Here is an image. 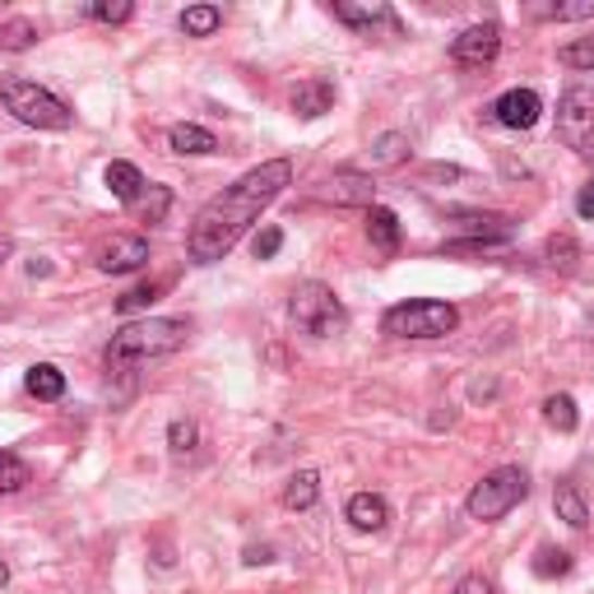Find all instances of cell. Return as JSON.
Masks as SVG:
<instances>
[{
	"mask_svg": "<svg viewBox=\"0 0 594 594\" xmlns=\"http://www.w3.org/2000/svg\"><path fill=\"white\" fill-rule=\"evenodd\" d=\"M288 182H293V163L270 159V163L251 168L247 177H237L233 186H223L214 200H205V209L196 214L190 237H186L190 260H196V265H214V260H223L242 242V233L284 196Z\"/></svg>",
	"mask_w": 594,
	"mask_h": 594,
	"instance_id": "cell-1",
	"label": "cell"
},
{
	"mask_svg": "<svg viewBox=\"0 0 594 594\" xmlns=\"http://www.w3.org/2000/svg\"><path fill=\"white\" fill-rule=\"evenodd\" d=\"M186 335H190V325L177 321V317H145L135 325H121L112 335V344H108V372L131 376L135 367L177 354V348L186 344Z\"/></svg>",
	"mask_w": 594,
	"mask_h": 594,
	"instance_id": "cell-2",
	"label": "cell"
},
{
	"mask_svg": "<svg viewBox=\"0 0 594 594\" xmlns=\"http://www.w3.org/2000/svg\"><path fill=\"white\" fill-rule=\"evenodd\" d=\"M456 325H460V311L450 302H436V297H409V302H395L381 317V330L391 339H442Z\"/></svg>",
	"mask_w": 594,
	"mask_h": 594,
	"instance_id": "cell-3",
	"label": "cell"
},
{
	"mask_svg": "<svg viewBox=\"0 0 594 594\" xmlns=\"http://www.w3.org/2000/svg\"><path fill=\"white\" fill-rule=\"evenodd\" d=\"M0 102H5L24 126H38V131H65L70 121H75V112L51 89H42L38 79H20V75L0 79Z\"/></svg>",
	"mask_w": 594,
	"mask_h": 594,
	"instance_id": "cell-4",
	"label": "cell"
},
{
	"mask_svg": "<svg viewBox=\"0 0 594 594\" xmlns=\"http://www.w3.org/2000/svg\"><path fill=\"white\" fill-rule=\"evenodd\" d=\"M557 139L594 159V75H576L557 98Z\"/></svg>",
	"mask_w": 594,
	"mask_h": 594,
	"instance_id": "cell-5",
	"label": "cell"
},
{
	"mask_svg": "<svg viewBox=\"0 0 594 594\" xmlns=\"http://www.w3.org/2000/svg\"><path fill=\"white\" fill-rule=\"evenodd\" d=\"M530 497V474L525 469H516V465H502V469H493L483 483H474L469 487V497H465V511H469V520H502L511 506H520Z\"/></svg>",
	"mask_w": 594,
	"mask_h": 594,
	"instance_id": "cell-6",
	"label": "cell"
},
{
	"mask_svg": "<svg viewBox=\"0 0 594 594\" xmlns=\"http://www.w3.org/2000/svg\"><path fill=\"white\" fill-rule=\"evenodd\" d=\"M288 311H293L297 330L311 335V339H330V335H339V330L348 325V311H344V302L335 297V288L317 284V279H307V284L293 288Z\"/></svg>",
	"mask_w": 594,
	"mask_h": 594,
	"instance_id": "cell-7",
	"label": "cell"
},
{
	"mask_svg": "<svg viewBox=\"0 0 594 594\" xmlns=\"http://www.w3.org/2000/svg\"><path fill=\"white\" fill-rule=\"evenodd\" d=\"M139 265H149V242L135 233H116L112 242L98 247V270L102 274H131Z\"/></svg>",
	"mask_w": 594,
	"mask_h": 594,
	"instance_id": "cell-8",
	"label": "cell"
},
{
	"mask_svg": "<svg viewBox=\"0 0 594 594\" xmlns=\"http://www.w3.org/2000/svg\"><path fill=\"white\" fill-rule=\"evenodd\" d=\"M502 51V28L497 24H469L456 42H450V57H456L460 65H487L497 61Z\"/></svg>",
	"mask_w": 594,
	"mask_h": 594,
	"instance_id": "cell-9",
	"label": "cell"
},
{
	"mask_svg": "<svg viewBox=\"0 0 594 594\" xmlns=\"http://www.w3.org/2000/svg\"><path fill=\"white\" fill-rule=\"evenodd\" d=\"M539 112H544V98H539L534 89H506L497 102H493V116L502 121L506 131H530Z\"/></svg>",
	"mask_w": 594,
	"mask_h": 594,
	"instance_id": "cell-10",
	"label": "cell"
},
{
	"mask_svg": "<svg viewBox=\"0 0 594 594\" xmlns=\"http://www.w3.org/2000/svg\"><path fill=\"white\" fill-rule=\"evenodd\" d=\"M325 200H335V205H362V209H372L376 205V182L367 177V172H335V177L325 182V190H321Z\"/></svg>",
	"mask_w": 594,
	"mask_h": 594,
	"instance_id": "cell-11",
	"label": "cell"
},
{
	"mask_svg": "<svg viewBox=\"0 0 594 594\" xmlns=\"http://www.w3.org/2000/svg\"><path fill=\"white\" fill-rule=\"evenodd\" d=\"M330 108H335V84H330V79L311 75V79H302V84L293 89V112L302 116V121H317V116H325Z\"/></svg>",
	"mask_w": 594,
	"mask_h": 594,
	"instance_id": "cell-12",
	"label": "cell"
},
{
	"mask_svg": "<svg viewBox=\"0 0 594 594\" xmlns=\"http://www.w3.org/2000/svg\"><path fill=\"white\" fill-rule=\"evenodd\" d=\"M348 520H354V530L376 534V530H386L391 506H386V497H381V493H354V497H348Z\"/></svg>",
	"mask_w": 594,
	"mask_h": 594,
	"instance_id": "cell-13",
	"label": "cell"
},
{
	"mask_svg": "<svg viewBox=\"0 0 594 594\" xmlns=\"http://www.w3.org/2000/svg\"><path fill=\"white\" fill-rule=\"evenodd\" d=\"M367 237H372V247L381 256H395L399 251V219H395V209H386V205L367 209Z\"/></svg>",
	"mask_w": 594,
	"mask_h": 594,
	"instance_id": "cell-14",
	"label": "cell"
},
{
	"mask_svg": "<svg viewBox=\"0 0 594 594\" xmlns=\"http://www.w3.org/2000/svg\"><path fill=\"white\" fill-rule=\"evenodd\" d=\"M456 228L469 233V237H479V242H511L516 223L506 219V214H460Z\"/></svg>",
	"mask_w": 594,
	"mask_h": 594,
	"instance_id": "cell-15",
	"label": "cell"
},
{
	"mask_svg": "<svg viewBox=\"0 0 594 594\" xmlns=\"http://www.w3.org/2000/svg\"><path fill=\"white\" fill-rule=\"evenodd\" d=\"M168 145H172V153H196V159H205V153H219L214 131L190 126V121H182V126L168 131Z\"/></svg>",
	"mask_w": 594,
	"mask_h": 594,
	"instance_id": "cell-16",
	"label": "cell"
},
{
	"mask_svg": "<svg viewBox=\"0 0 594 594\" xmlns=\"http://www.w3.org/2000/svg\"><path fill=\"white\" fill-rule=\"evenodd\" d=\"M553 506H557V520H567L571 530L590 525V506H585V493L576 483H557L553 487Z\"/></svg>",
	"mask_w": 594,
	"mask_h": 594,
	"instance_id": "cell-17",
	"label": "cell"
},
{
	"mask_svg": "<svg viewBox=\"0 0 594 594\" xmlns=\"http://www.w3.org/2000/svg\"><path fill=\"white\" fill-rule=\"evenodd\" d=\"M102 182H108V190L116 200H139V190H145V177H139V168L135 163H126V159H116V163H108V172H102Z\"/></svg>",
	"mask_w": 594,
	"mask_h": 594,
	"instance_id": "cell-18",
	"label": "cell"
},
{
	"mask_svg": "<svg viewBox=\"0 0 594 594\" xmlns=\"http://www.w3.org/2000/svg\"><path fill=\"white\" fill-rule=\"evenodd\" d=\"M367 163H372V168H399V163H409V135L386 131L372 149H367Z\"/></svg>",
	"mask_w": 594,
	"mask_h": 594,
	"instance_id": "cell-19",
	"label": "cell"
},
{
	"mask_svg": "<svg viewBox=\"0 0 594 594\" xmlns=\"http://www.w3.org/2000/svg\"><path fill=\"white\" fill-rule=\"evenodd\" d=\"M24 386H28L33 399H61V395H65V376H61V367L38 362V367H28Z\"/></svg>",
	"mask_w": 594,
	"mask_h": 594,
	"instance_id": "cell-20",
	"label": "cell"
},
{
	"mask_svg": "<svg viewBox=\"0 0 594 594\" xmlns=\"http://www.w3.org/2000/svg\"><path fill=\"white\" fill-rule=\"evenodd\" d=\"M317 497H321V479L311 474V469L293 474L288 487H284V506H288V511H307V506H317Z\"/></svg>",
	"mask_w": 594,
	"mask_h": 594,
	"instance_id": "cell-21",
	"label": "cell"
},
{
	"mask_svg": "<svg viewBox=\"0 0 594 594\" xmlns=\"http://www.w3.org/2000/svg\"><path fill=\"white\" fill-rule=\"evenodd\" d=\"M223 24V10L219 5H190L182 10V33L186 38H209V33H219Z\"/></svg>",
	"mask_w": 594,
	"mask_h": 594,
	"instance_id": "cell-22",
	"label": "cell"
},
{
	"mask_svg": "<svg viewBox=\"0 0 594 594\" xmlns=\"http://www.w3.org/2000/svg\"><path fill=\"white\" fill-rule=\"evenodd\" d=\"M335 20L348 24V28H367V33H372V24H386L391 20V10L386 5H348V0H339Z\"/></svg>",
	"mask_w": 594,
	"mask_h": 594,
	"instance_id": "cell-23",
	"label": "cell"
},
{
	"mask_svg": "<svg viewBox=\"0 0 594 594\" xmlns=\"http://www.w3.org/2000/svg\"><path fill=\"white\" fill-rule=\"evenodd\" d=\"M544 423L553 432H576V423H581V413H576V399L571 395H548L544 399Z\"/></svg>",
	"mask_w": 594,
	"mask_h": 594,
	"instance_id": "cell-24",
	"label": "cell"
},
{
	"mask_svg": "<svg viewBox=\"0 0 594 594\" xmlns=\"http://www.w3.org/2000/svg\"><path fill=\"white\" fill-rule=\"evenodd\" d=\"M168 446H172V456H177V460L196 456V446H200V428L190 423V418H177V423L168 428Z\"/></svg>",
	"mask_w": 594,
	"mask_h": 594,
	"instance_id": "cell-25",
	"label": "cell"
},
{
	"mask_svg": "<svg viewBox=\"0 0 594 594\" xmlns=\"http://www.w3.org/2000/svg\"><path fill=\"white\" fill-rule=\"evenodd\" d=\"M534 14H539V20H562V24L590 20V14H594V0H557V5H539Z\"/></svg>",
	"mask_w": 594,
	"mask_h": 594,
	"instance_id": "cell-26",
	"label": "cell"
},
{
	"mask_svg": "<svg viewBox=\"0 0 594 594\" xmlns=\"http://www.w3.org/2000/svg\"><path fill=\"white\" fill-rule=\"evenodd\" d=\"M33 42H38V28H33L28 20H10V24H0V47H5V51H28Z\"/></svg>",
	"mask_w": 594,
	"mask_h": 594,
	"instance_id": "cell-27",
	"label": "cell"
},
{
	"mask_svg": "<svg viewBox=\"0 0 594 594\" xmlns=\"http://www.w3.org/2000/svg\"><path fill=\"white\" fill-rule=\"evenodd\" d=\"M28 483V465L14 450H0V493H20Z\"/></svg>",
	"mask_w": 594,
	"mask_h": 594,
	"instance_id": "cell-28",
	"label": "cell"
},
{
	"mask_svg": "<svg viewBox=\"0 0 594 594\" xmlns=\"http://www.w3.org/2000/svg\"><path fill=\"white\" fill-rule=\"evenodd\" d=\"M557 61L581 70V75H594V38H581V42H567L562 51H557Z\"/></svg>",
	"mask_w": 594,
	"mask_h": 594,
	"instance_id": "cell-29",
	"label": "cell"
},
{
	"mask_svg": "<svg viewBox=\"0 0 594 594\" xmlns=\"http://www.w3.org/2000/svg\"><path fill=\"white\" fill-rule=\"evenodd\" d=\"M567 571H571V553H562V548H539L534 553V576L553 581V576H567Z\"/></svg>",
	"mask_w": 594,
	"mask_h": 594,
	"instance_id": "cell-30",
	"label": "cell"
},
{
	"mask_svg": "<svg viewBox=\"0 0 594 594\" xmlns=\"http://www.w3.org/2000/svg\"><path fill=\"white\" fill-rule=\"evenodd\" d=\"M168 284H139V288H131L126 297L116 302V311L121 317H131V311H139V307H149V302H159V293H163Z\"/></svg>",
	"mask_w": 594,
	"mask_h": 594,
	"instance_id": "cell-31",
	"label": "cell"
},
{
	"mask_svg": "<svg viewBox=\"0 0 594 594\" xmlns=\"http://www.w3.org/2000/svg\"><path fill=\"white\" fill-rule=\"evenodd\" d=\"M89 14L98 24H126L135 14V5H131V0H112V5H108V0H98V5H89Z\"/></svg>",
	"mask_w": 594,
	"mask_h": 594,
	"instance_id": "cell-32",
	"label": "cell"
},
{
	"mask_svg": "<svg viewBox=\"0 0 594 594\" xmlns=\"http://www.w3.org/2000/svg\"><path fill=\"white\" fill-rule=\"evenodd\" d=\"M279 247H284V233H279V228H260V233L251 237V256H256V260H274Z\"/></svg>",
	"mask_w": 594,
	"mask_h": 594,
	"instance_id": "cell-33",
	"label": "cell"
},
{
	"mask_svg": "<svg viewBox=\"0 0 594 594\" xmlns=\"http://www.w3.org/2000/svg\"><path fill=\"white\" fill-rule=\"evenodd\" d=\"M168 205H172V190H168V186H149V196H145V219H149V223H163Z\"/></svg>",
	"mask_w": 594,
	"mask_h": 594,
	"instance_id": "cell-34",
	"label": "cell"
},
{
	"mask_svg": "<svg viewBox=\"0 0 594 594\" xmlns=\"http://www.w3.org/2000/svg\"><path fill=\"white\" fill-rule=\"evenodd\" d=\"M548 256H553V265H562V270H571L576 242H571V237H553V242H548Z\"/></svg>",
	"mask_w": 594,
	"mask_h": 594,
	"instance_id": "cell-35",
	"label": "cell"
},
{
	"mask_svg": "<svg viewBox=\"0 0 594 594\" xmlns=\"http://www.w3.org/2000/svg\"><path fill=\"white\" fill-rule=\"evenodd\" d=\"M456 594H493V581H487V576H465Z\"/></svg>",
	"mask_w": 594,
	"mask_h": 594,
	"instance_id": "cell-36",
	"label": "cell"
},
{
	"mask_svg": "<svg viewBox=\"0 0 594 594\" xmlns=\"http://www.w3.org/2000/svg\"><path fill=\"white\" fill-rule=\"evenodd\" d=\"M576 214H581V219H594V177L581 186V196H576Z\"/></svg>",
	"mask_w": 594,
	"mask_h": 594,
	"instance_id": "cell-37",
	"label": "cell"
},
{
	"mask_svg": "<svg viewBox=\"0 0 594 594\" xmlns=\"http://www.w3.org/2000/svg\"><path fill=\"white\" fill-rule=\"evenodd\" d=\"M247 562H251V567H256V562H270V548H251V553H247Z\"/></svg>",
	"mask_w": 594,
	"mask_h": 594,
	"instance_id": "cell-38",
	"label": "cell"
},
{
	"mask_svg": "<svg viewBox=\"0 0 594 594\" xmlns=\"http://www.w3.org/2000/svg\"><path fill=\"white\" fill-rule=\"evenodd\" d=\"M14 247H10V237H0V265H5V256H10Z\"/></svg>",
	"mask_w": 594,
	"mask_h": 594,
	"instance_id": "cell-39",
	"label": "cell"
},
{
	"mask_svg": "<svg viewBox=\"0 0 594 594\" xmlns=\"http://www.w3.org/2000/svg\"><path fill=\"white\" fill-rule=\"evenodd\" d=\"M0 585H10V567L5 562H0Z\"/></svg>",
	"mask_w": 594,
	"mask_h": 594,
	"instance_id": "cell-40",
	"label": "cell"
}]
</instances>
